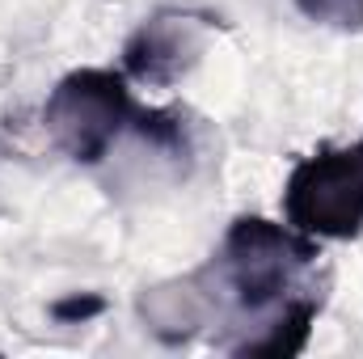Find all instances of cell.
I'll return each mask as SVG.
<instances>
[{"label":"cell","instance_id":"6da1fadb","mask_svg":"<svg viewBox=\"0 0 363 359\" xmlns=\"http://www.w3.org/2000/svg\"><path fill=\"white\" fill-rule=\"evenodd\" d=\"M135 101L127 93V77L110 68H77L68 72L43 106V127L51 144L77 161V165H97L123 127H131Z\"/></svg>","mask_w":363,"mask_h":359},{"label":"cell","instance_id":"7a4b0ae2","mask_svg":"<svg viewBox=\"0 0 363 359\" xmlns=\"http://www.w3.org/2000/svg\"><path fill=\"white\" fill-rule=\"evenodd\" d=\"M317 258V237H304L300 228H283L262 216H237L224 233V250L216 275L233 292V300L245 313H262L279 304L296 279V270Z\"/></svg>","mask_w":363,"mask_h":359},{"label":"cell","instance_id":"3957f363","mask_svg":"<svg viewBox=\"0 0 363 359\" xmlns=\"http://www.w3.org/2000/svg\"><path fill=\"white\" fill-rule=\"evenodd\" d=\"M287 224L317 241H351L363 233V140L304 157L283 186Z\"/></svg>","mask_w":363,"mask_h":359},{"label":"cell","instance_id":"277c9868","mask_svg":"<svg viewBox=\"0 0 363 359\" xmlns=\"http://www.w3.org/2000/svg\"><path fill=\"white\" fill-rule=\"evenodd\" d=\"M211 17L207 13H157L148 17L123 47V77L140 85L169 89L199 64L207 38H211Z\"/></svg>","mask_w":363,"mask_h":359},{"label":"cell","instance_id":"5b68a950","mask_svg":"<svg viewBox=\"0 0 363 359\" xmlns=\"http://www.w3.org/2000/svg\"><path fill=\"white\" fill-rule=\"evenodd\" d=\"M207 304H211V296H207L203 270H199V275H190V279H182V283H165V287L144 292L140 313H144V321H148V330H152L157 338L182 343V338H190V334L203 326Z\"/></svg>","mask_w":363,"mask_h":359},{"label":"cell","instance_id":"8992f818","mask_svg":"<svg viewBox=\"0 0 363 359\" xmlns=\"http://www.w3.org/2000/svg\"><path fill=\"white\" fill-rule=\"evenodd\" d=\"M313 321H317V300H287L283 313L267 326V334L254 338V343H241L237 355H271V359L300 355L308 347Z\"/></svg>","mask_w":363,"mask_h":359},{"label":"cell","instance_id":"52a82bcc","mask_svg":"<svg viewBox=\"0 0 363 359\" xmlns=\"http://www.w3.org/2000/svg\"><path fill=\"white\" fill-rule=\"evenodd\" d=\"M131 127L140 131V140H148L152 148L161 153H186V127H182V114L174 110H135Z\"/></svg>","mask_w":363,"mask_h":359},{"label":"cell","instance_id":"ba28073f","mask_svg":"<svg viewBox=\"0 0 363 359\" xmlns=\"http://www.w3.org/2000/svg\"><path fill=\"white\" fill-rule=\"evenodd\" d=\"M296 9L334 30H363V0H296Z\"/></svg>","mask_w":363,"mask_h":359},{"label":"cell","instance_id":"9c48e42d","mask_svg":"<svg viewBox=\"0 0 363 359\" xmlns=\"http://www.w3.org/2000/svg\"><path fill=\"white\" fill-rule=\"evenodd\" d=\"M106 309V300L101 296H93V292H77V296H64V300H55L51 304V317L55 321H64V326H81V321H89Z\"/></svg>","mask_w":363,"mask_h":359}]
</instances>
